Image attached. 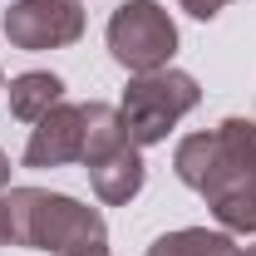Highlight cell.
<instances>
[{
  "label": "cell",
  "mask_w": 256,
  "mask_h": 256,
  "mask_svg": "<svg viewBox=\"0 0 256 256\" xmlns=\"http://www.w3.org/2000/svg\"><path fill=\"white\" fill-rule=\"evenodd\" d=\"M84 153V108L79 104H54L25 143V168H64Z\"/></svg>",
  "instance_id": "8992f818"
},
{
  "label": "cell",
  "mask_w": 256,
  "mask_h": 256,
  "mask_svg": "<svg viewBox=\"0 0 256 256\" xmlns=\"http://www.w3.org/2000/svg\"><path fill=\"white\" fill-rule=\"evenodd\" d=\"M143 256H242V246L222 226H178V232H162Z\"/></svg>",
  "instance_id": "30bf717a"
},
{
  "label": "cell",
  "mask_w": 256,
  "mask_h": 256,
  "mask_svg": "<svg viewBox=\"0 0 256 256\" xmlns=\"http://www.w3.org/2000/svg\"><path fill=\"white\" fill-rule=\"evenodd\" d=\"M178 5L188 10L192 20H217V15H222V5H226V0H178Z\"/></svg>",
  "instance_id": "7c38bea8"
},
{
  "label": "cell",
  "mask_w": 256,
  "mask_h": 256,
  "mask_svg": "<svg viewBox=\"0 0 256 256\" xmlns=\"http://www.w3.org/2000/svg\"><path fill=\"white\" fill-rule=\"evenodd\" d=\"M84 172H89V182H94V192H98L104 207H124V202H133V197L143 192V178H148V168H143V148H138V143L108 153L104 162L84 168Z\"/></svg>",
  "instance_id": "52a82bcc"
},
{
  "label": "cell",
  "mask_w": 256,
  "mask_h": 256,
  "mask_svg": "<svg viewBox=\"0 0 256 256\" xmlns=\"http://www.w3.org/2000/svg\"><path fill=\"white\" fill-rule=\"evenodd\" d=\"M207 207H212V217H217L222 232H232V236H256V182L252 188H236V192H222Z\"/></svg>",
  "instance_id": "8fae6325"
},
{
  "label": "cell",
  "mask_w": 256,
  "mask_h": 256,
  "mask_svg": "<svg viewBox=\"0 0 256 256\" xmlns=\"http://www.w3.org/2000/svg\"><path fill=\"white\" fill-rule=\"evenodd\" d=\"M54 104H64V79L50 74V69H25L10 79V114L25 118V124H40Z\"/></svg>",
  "instance_id": "ba28073f"
},
{
  "label": "cell",
  "mask_w": 256,
  "mask_h": 256,
  "mask_svg": "<svg viewBox=\"0 0 256 256\" xmlns=\"http://www.w3.org/2000/svg\"><path fill=\"white\" fill-rule=\"evenodd\" d=\"M108 54L128 74H153L168 69L178 54V25L158 0H124L108 15Z\"/></svg>",
  "instance_id": "277c9868"
},
{
  "label": "cell",
  "mask_w": 256,
  "mask_h": 256,
  "mask_svg": "<svg viewBox=\"0 0 256 256\" xmlns=\"http://www.w3.org/2000/svg\"><path fill=\"white\" fill-rule=\"evenodd\" d=\"M0 89H5V69H0Z\"/></svg>",
  "instance_id": "e0dca14e"
},
{
  "label": "cell",
  "mask_w": 256,
  "mask_h": 256,
  "mask_svg": "<svg viewBox=\"0 0 256 256\" xmlns=\"http://www.w3.org/2000/svg\"><path fill=\"white\" fill-rule=\"evenodd\" d=\"M0 188H10V158L0 153Z\"/></svg>",
  "instance_id": "9a60e30c"
},
{
  "label": "cell",
  "mask_w": 256,
  "mask_h": 256,
  "mask_svg": "<svg viewBox=\"0 0 256 256\" xmlns=\"http://www.w3.org/2000/svg\"><path fill=\"white\" fill-rule=\"evenodd\" d=\"M5 212H10V246H30V252H69L84 242H108V226L98 217V207H84L64 192L44 188H10L5 192Z\"/></svg>",
  "instance_id": "7a4b0ae2"
},
{
  "label": "cell",
  "mask_w": 256,
  "mask_h": 256,
  "mask_svg": "<svg viewBox=\"0 0 256 256\" xmlns=\"http://www.w3.org/2000/svg\"><path fill=\"white\" fill-rule=\"evenodd\" d=\"M60 256H108V242H84V246H69Z\"/></svg>",
  "instance_id": "4fadbf2b"
},
{
  "label": "cell",
  "mask_w": 256,
  "mask_h": 256,
  "mask_svg": "<svg viewBox=\"0 0 256 256\" xmlns=\"http://www.w3.org/2000/svg\"><path fill=\"white\" fill-rule=\"evenodd\" d=\"M242 256H256V246H242Z\"/></svg>",
  "instance_id": "2e32d148"
},
{
  "label": "cell",
  "mask_w": 256,
  "mask_h": 256,
  "mask_svg": "<svg viewBox=\"0 0 256 256\" xmlns=\"http://www.w3.org/2000/svg\"><path fill=\"white\" fill-rule=\"evenodd\" d=\"M197 104H202L197 79H192L188 69H172V64H168V69L133 74V79H128L118 114H124L128 138H133L138 148H153V143H162L172 128L188 118Z\"/></svg>",
  "instance_id": "3957f363"
},
{
  "label": "cell",
  "mask_w": 256,
  "mask_h": 256,
  "mask_svg": "<svg viewBox=\"0 0 256 256\" xmlns=\"http://www.w3.org/2000/svg\"><path fill=\"white\" fill-rule=\"evenodd\" d=\"M79 108H84V153H79L84 168H94V162H104L108 153H118V148L133 143L128 128H124V114H118L114 104H79Z\"/></svg>",
  "instance_id": "9c48e42d"
},
{
  "label": "cell",
  "mask_w": 256,
  "mask_h": 256,
  "mask_svg": "<svg viewBox=\"0 0 256 256\" xmlns=\"http://www.w3.org/2000/svg\"><path fill=\"white\" fill-rule=\"evenodd\" d=\"M172 168L182 188L197 197H222V192L252 188L256 182V118H222L207 133H188L172 153Z\"/></svg>",
  "instance_id": "6da1fadb"
},
{
  "label": "cell",
  "mask_w": 256,
  "mask_h": 256,
  "mask_svg": "<svg viewBox=\"0 0 256 256\" xmlns=\"http://www.w3.org/2000/svg\"><path fill=\"white\" fill-rule=\"evenodd\" d=\"M0 246H10V212H5V197H0Z\"/></svg>",
  "instance_id": "5bb4252c"
},
{
  "label": "cell",
  "mask_w": 256,
  "mask_h": 256,
  "mask_svg": "<svg viewBox=\"0 0 256 256\" xmlns=\"http://www.w3.org/2000/svg\"><path fill=\"white\" fill-rule=\"evenodd\" d=\"M5 40L15 50H64L84 34V5L79 0H15L0 20Z\"/></svg>",
  "instance_id": "5b68a950"
}]
</instances>
